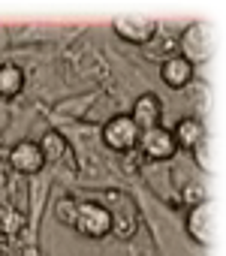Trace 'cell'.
Listing matches in <instances>:
<instances>
[{"mask_svg":"<svg viewBox=\"0 0 226 256\" xmlns=\"http://www.w3.org/2000/svg\"><path fill=\"white\" fill-rule=\"evenodd\" d=\"M108 217H112V232H115L121 241H130L136 235V226H139V208H136V199L124 190H108Z\"/></svg>","mask_w":226,"mask_h":256,"instance_id":"6da1fadb","label":"cell"},{"mask_svg":"<svg viewBox=\"0 0 226 256\" xmlns=\"http://www.w3.org/2000/svg\"><path fill=\"white\" fill-rule=\"evenodd\" d=\"M139 136H142V133H139V126L133 124L130 114H115L112 120L102 124V142H106L108 151L130 154V151H136Z\"/></svg>","mask_w":226,"mask_h":256,"instance_id":"7a4b0ae2","label":"cell"},{"mask_svg":"<svg viewBox=\"0 0 226 256\" xmlns=\"http://www.w3.org/2000/svg\"><path fill=\"white\" fill-rule=\"evenodd\" d=\"M72 229L82 232V235H88V238H106V235L112 232L108 208L100 205V202H78V205H76Z\"/></svg>","mask_w":226,"mask_h":256,"instance_id":"3957f363","label":"cell"},{"mask_svg":"<svg viewBox=\"0 0 226 256\" xmlns=\"http://www.w3.org/2000/svg\"><path fill=\"white\" fill-rule=\"evenodd\" d=\"M148 160H172L178 145L172 139V130H166V126H154V130H145L139 136V145H136Z\"/></svg>","mask_w":226,"mask_h":256,"instance_id":"277c9868","label":"cell"},{"mask_svg":"<svg viewBox=\"0 0 226 256\" xmlns=\"http://www.w3.org/2000/svg\"><path fill=\"white\" fill-rule=\"evenodd\" d=\"M112 30H115V34H118L124 42L145 46L148 40H154V34H157V22L130 16V18H115V22H112Z\"/></svg>","mask_w":226,"mask_h":256,"instance_id":"5b68a950","label":"cell"},{"mask_svg":"<svg viewBox=\"0 0 226 256\" xmlns=\"http://www.w3.org/2000/svg\"><path fill=\"white\" fill-rule=\"evenodd\" d=\"M130 118H133V124L139 126V133L154 130V126H163V102H160V96H157V94H142V96L136 100Z\"/></svg>","mask_w":226,"mask_h":256,"instance_id":"8992f818","label":"cell"},{"mask_svg":"<svg viewBox=\"0 0 226 256\" xmlns=\"http://www.w3.org/2000/svg\"><path fill=\"white\" fill-rule=\"evenodd\" d=\"M10 166L22 175H36L42 166H46V154L36 142H18L12 151H10Z\"/></svg>","mask_w":226,"mask_h":256,"instance_id":"52a82bcc","label":"cell"},{"mask_svg":"<svg viewBox=\"0 0 226 256\" xmlns=\"http://www.w3.org/2000/svg\"><path fill=\"white\" fill-rule=\"evenodd\" d=\"M172 139H175L178 148L193 151V148L205 139V126H202L199 118H181V120L175 124V130H172Z\"/></svg>","mask_w":226,"mask_h":256,"instance_id":"ba28073f","label":"cell"},{"mask_svg":"<svg viewBox=\"0 0 226 256\" xmlns=\"http://www.w3.org/2000/svg\"><path fill=\"white\" fill-rule=\"evenodd\" d=\"M160 76H163V82H166L172 90H181V88H187L190 78H193V64H190L187 58H169V60L163 64Z\"/></svg>","mask_w":226,"mask_h":256,"instance_id":"9c48e42d","label":"cell"},{"mask_svg":"<svg viewBox=\"0 0 226 256\" xmlns=\"http://www.w3.org/2000/svg\"><path fill=\"white\" fill-rule=\"evenodd\" d=\"M187 232L196 244H208V205L199 202V205H190L187 211Z\"/></svg>","mask_w":226,"mask_h":256,"instance_id":"30bf717a","label":"cell"},{"mask_svg":"<svg viewBox=\"0 0 226 256\" xmlns=\"http://www.w3.org/2000/svg\"><path fill=\"white\" fill-rule=\"evenodd\" d=\"M22 90H24V72H22V66L4 64V66H0V96L12 100V96H18Z\"/></svg>","mask_w":226,"mask_h":256,"instance_id":"8fae6325","label":"cell"},{"mask_svg":"<svg viewBox=\"0 0 226 256\" xmlns=\"http://www.w3.org/2000/svg\"><path fill=\"white\" fill-rule=\"evenodd\" d=\"M76 205H78V202H76V199H70V196H66V199H60V202H58V220H60V223H66V226H72V220H76Z\"/></svg>","mask_w":226,"mask_h":256,"instance_id":"7c38bea8","label":"cell"},{"mask_svg":"<svg viewBox=\"0 0 226 256\" xmlns=\"http://www.w3.org/2000/svg\"><path fill=\"white\" fill-rule=\"evenodd\" d=\"M184 199L190 205H199V202H205V190L199 184H190V187H184Z\"/></svg>","mask_w":226,"mask_h":256,"instance_id":"4fadbf2b","label":"cell"},{"mask_svg":"<svg viewBox=\"0 0 226 256\" xmlns=\"http://www.w3.org/2000/svg\"><path fill=\"white\" fill-rule=\"evenodd\" d=\"M193 157H196V166H199V169H208V148H205V139L193 148Z\"/></svg>","mask_w":226,"mask_h":256,"instance_id":"5bb4252c","label":"cell"},{"mask_svg":"<svg viewBox=\"0 0 226 256\" xmlns=\"http://www.w3.org/2000/svg\"><path fill=\"white\" fill-rule=\"evenodd\" d=\"M0 157H4V145H0Z\"/></svg>","mask_w":226,"mask_h":256,"instance_id":"9a60e30c","label":"cell"}]
</instances>
